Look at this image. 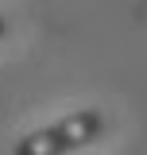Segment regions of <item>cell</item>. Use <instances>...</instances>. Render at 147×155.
<instances>
[{
	"label": "cell",
	"instance_id": "7a4b0ae2",
	"mask_svg": "<svg viewBox=\"0 0 147 155\" xmlns=\"http://www.w3.org/2000/svg\"><path fill=\"white\" fill-rule=\"evenodd\" d=\"M4 35H8V19L0 16V39H4Z\"/></svg>",
	"mask_w": 147,
	"mask_h": 155
},
{
	"label": "cell",
	"instance_id": "6da1fadb",
	"mask_svg": "<svg viewBox=\"0 0 147 155\" xmlns=\"http://www.w3.org/2000/svg\"><path fill=\"white\" fill-rule=\"evenodd\" d=\"M101 132H105V116L97 109H77V113L54 120L51 128H35L23 140H16L12 155H70L97 143Z\"/></svg>",
	"mask_w": 147,
	"mask_h": 155
}]
</instances>
